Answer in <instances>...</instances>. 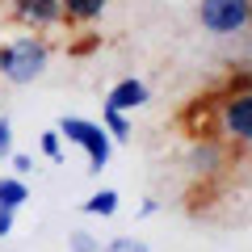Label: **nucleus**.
Instances as JSON below:
<instances>
[{
  "label": "nucleus",
  "mask_w": 252,
  "mask_h": 252,
  "mask_svg": "<svg viewBox=\"0 0 252 252\" xmlns=\"http://www.w3.org/2000/svg\"><path fill=\"white\" fill-rule=\"evenodd\" d=\"M13 156V122L9 118H0V160Z\"/></svg>",
  "instance_id": "2eb2a0df"
},
{
  "label": "nucleus",
  "mask_w": 252,
  "mask_h": 252,
  "mask_svg": "<svg viewBox=\"0 0 252 252\" xmlns=\"http://www.w3.org/2000/svg\"><path fill=\"white\" fill-rule=\"evenodd\" d=\"M189 168L202 172V177H210V172H219V164H223V152H219V143H210V139H198V143H189Z\"/></svg>",
  "instance_id": "0eeeda50"
},
{
  "label": "nucleus",
  "mask_w": 252,
  "mask_h": 252,
  "mask_svg": "<svg viewBox=\"0 0 252 252\" xmlns=\"http://www.w3.org/2000/svg\"><path fill=\"white\" fill-rule=\"evenodd\" d=\"M198 21L210 34H240L252 26V0H198Z\"/></svg>",
  "instance_id": "7ed1b4c3"
},
{
  "label": "nucleus",
  "mask_w": 252,
  "mask_h": 252,
  "mask_svg": "<svg viewBox=\"0 0 252 252\" xmlns=\"http://www.w3.org/2000/svg\"><path fill=\"white\" fill-rule=\"evenodd\" d=\"M101 252H152L143 240H130V235H118V240H105Z\"/></svg>",
  "instance_id": "ddd939ff"
},
{
  "label": "nucleus",
  "mask_w": 252,
  "mask_h": 252,
  "mask_svg": "<svg viewBox=\"0 0 252 252\" xmlns=\"http://www.w3.org/2000/svg\"><path fill=\"white\" fill-rule=\"evenodd\" d=\"M219 130H223V139L252 143V89H235L231 97H223V105H219Z\"/></svg>",
  "instance_id": "20e7f679"
},
{
  "label": "nucleus",
  "mask_w": 252,
  "mask_h": 252,
  "mask_svg": "<svg viewBox=\"0 0 252 252\" xmlns=\"http://www.w3.org/2000/svg\"><path fill=\"white\" fill-rule=\"evenodd\" d=\"M67 248H72V252H101V240H97V235H89V231H72Z\"/></svg>",
  "instance_id": "4468645a"
},
{
  "label": "nucleus",
  "mask_w": 252,
  "mask_h": 252,
  "mask_svg": "<svg viewBox=\"0 0 252 252\" xmlns=\"http://www.w3.org/2000/svg\"><path fill=\"white\" fill-rule=\"evenodd\" d=\"M30 202V189H26V181H17V177H0V206H13V210H21Z\"/></svg>",
  "instance_id": "1a4fd4ad"
},
{
  "label": "nucleus",
  "mask_w": 252,
  "mask_h": 252,
  "mask_svg": "<svg viewBox=\"0 0 252 252\" xmlns=\"http://www.w3.org/2000/svg\"><path fill=\"white\" fill-rule=\"evenodd\" d=\"M13 21L30 34H46V30H59L67 17L59 0H13Z\"/></svg>",
  "instance_id": "39448f33"
},
{
  "label": "nucleus",
  "mask_w": 252,
  "mask_h": 252,
  "mask_svg": "<svg viewBox=\"0 0 252 252\" xmlns=\"http://www.w3.org/2000/svg\"><path fill=\"white\" fill-rule=\"evenodd\" d=\"M156 210H160V202H156V198H143V202H139V219H152Z\"/></svg>",
  "instance_id": "a211bd4d"
},
{
  "label": "nucleus",
  "mask_w": 252,
  "mask_h": 252,
  "mask_svg": "<svg viewBox=\"0 0 252 252\" xmlns=\"http://www.w3.org/2000/svg\"><path fill=\"white\" fill-rule=\"evenodd\" d=\"M114 210H118V193H114V189H97V193L84 202V215H89V219H109Z\"/></svg>",
  "instance_id": "9b49d317"
},
{
  "label": "nucleus",
  "mask_w": 252,
  "mask_h": 252,
  "mask_svg": "<svg viewBox=\"0 0 252 252\" xmlns=\"http://www.w3.org/2000/svg\"><path fill=\"white\" fill-rule=\"evenodd\" d=\"M59 4H63V17L76 21V26H89L109 9V0H59Z\"/></svg>",
  "instance_id": "6e6552de"
},
{
  "label": "nucleus",
  "mask_w": 252,
  "mask_h": 252,
  "mask_svg": "<svg viewBox=\"0 0 252 252\" xmlns=\"http://www.w3.org/2000/svg\"><path fill=\"white\" fill-rule=\"evenodd\" d=\"M51 63V42L42 34H17L0 46V76L9 84H34Z\"/></svg>",
  "instance_id": "f257e3e1"
},
{
  "label": "nucleus",
  "mask_w": 252,
  "mask_h": 252,
  "mask_svg": "<svg viewBox=\"0 0 252 252\" xmlns=\"http://www.w3.org/2000/svg\"><path fill=\"white\" fill-rule=\"evenodd\" d=\"M13 223H17V210H13V206H0V240L13 231Z\"/></svg>",
  "instance_id": "dca6fc26"
},
{
  "label": "nucleus",
  "mask_w": 252,
  "mask_h": 252,
  "mask_svg": "<svg viewBox=\"0 0 252 252\" xmlns=\"http://www.w3.org/2000/svg\"><path fill=\"white\" fill-rule=\"evenodd\" d=\"M63 135V143H76L84 156H89V172L93 177H101V168L109 164V156H114V139H109V130L101 122H89V118H63L59 126H55Z\"/></svg>",
  "instance_id": "f03ea898"
},
{
  "label": "nucleus",
  "mask_w": 252,
  "mask_h": 252,
  "mask_svg": "<svg viewBox=\"0 0 252 252\" xmlns=\"http://www.w3.org/2000/svg\"><path fill=\"white\" fill-rule=\"evenodd\" d=\"M147 97H152V89H147L139 76H126V80H118L114 89H109L105 105H109V109H122V114H130V109L147 105Z\"/></svg>",
  "instance_id": "423d86ee"
},
{
  "label": "nucleus",
  "mask_w": 252,
  "mask_h": 252,
  "mask_svg": "<svg viewBox=\"0 0 252 252\" xmlns=\"http://www.w3.org/2000/svg\"><path fill=\"white\" fill-rule=\"evenodd\" d=\"M30 168H34V160H30L26 152H17V156H13V172H17V177H26Z\"/></svg>",
  "instance_id": "f3484780"
},
{
  "label": "nucleus",
  "mask_w": 252,
  "mask_h": 252,
  "mask_svg": "<svg viewBox=\"0 0 252 252\" xmlns=\"http://www.w3.org/2000/svg\"><path fill=\"white\" fill-rule=\"evenodd\" d=\"M38 147H42V156H46V160H55V164L63 160V135H59V130H42Z\"/></svg>",
  "instance_id": "f8f14e48"
},
{
  "label": "nucleus",
  "mask_w": 252,
  "mask_h": 252,
  "mask_svg": "<svg viewBox=\"0 0 252 252\" xmlns=\"http://www.w3.org/2000/svg\"><path fill=\"white\" fill-rule=\"evenodd\" d=\"M101 126H105L109 130V139H114V143H126V139H130V118L122 114V109H101Z\"/></svg>",
  "instance_id": "9d476101"
}]
</instances>
